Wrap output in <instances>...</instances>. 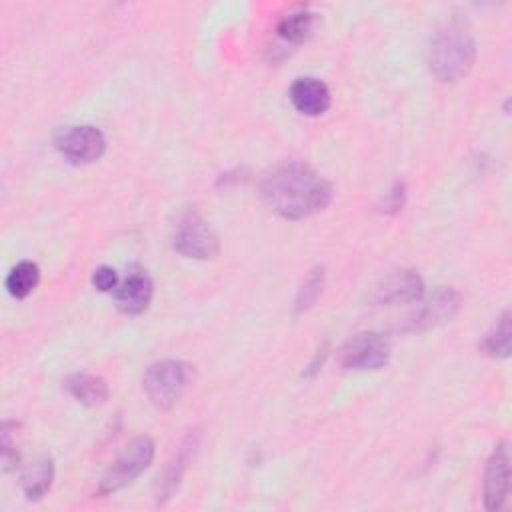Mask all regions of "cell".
<instances>
[{"instance_id":"cell-1","label":"cell","mask_w":512,"mask_h":512,"mask_svg":"<svg viewBox=\"0 0 512 512\" xmlns=\"http://www.w3.org/2000/svg\"><path fill=\"white\" fill-rule=\"evenodd\" d=\"M264 202L282 218L300 220L324 210L332 200V186L302 162H284L262 180Z\"/></svg>"},{"instance_id":"cell-2","label":"cell","mask_w":512,"mask_h":512,"mask_svg":"<svg viewBox=\"0 0 512 512\" xmlns=\"http://www.w3.org/2000/svg\"><path fill=\"white\" fill-rule=\"evenodd\" d=\"M476 44L472 32L462 20H450L440 28L430 44V70L442 82H456L468 74L474 64Z\"/></svg>"},{"instance_id":"cell-3","label":"cell","mask_w":512,"mask_h":512,"mask_svg":"<svg viewBox=\"0 0 512 512\" xmlns=\"http://www.w3.org/2000/svg\"><path fill=\"white\" fill-rule=\"evenodd\" d=\"M190 378V366L182 360H160L154 362L142 380L148 400L158 408L174 406Z\"/></svg>"},{"instance_id":"cell-4","label":"cell","mask_w":512,"mask_h":512,"mask_svg":"<svg viewBox=\"0 0 512 512\" xmlns=\"http://www.w3.org/2000/svg\"><path fill=\"white\" fill-rule=\"evenodd\" d=\"M154 458V442L148 436L130 440L100 480V494H112L138 478Z\"/></svg>"},{"instance_id":"cell-5","label":"cell","mask_w":512,"mask_h":512,"mask_svg":"<svg viewBox=\"0 0 512 512\" xmlns=\"http://www.w3.org/2000/svg\"><path fill=\"white\" fill-rule=\"evenodd\" d=\"M172 246L186 258L206 260L218 252V236L212 226L196 212H186L178 218L172 234Z\"/></svg>"},{"instance_id":"cell-6","label":"cell","mask_w":512,"mask_h":512,"mask_svg":"<svg viewBox=\"0 0 512 512\" xmlns=\"http://www.w3.org/2000/svg\"><path fill=\"white\" fill-rule=\"evenodd\" d=\"M54 148L72 164H90L104 154L106 138L96 126H62L54 134Z\"/></svg>"},{"instance_id":"cell-7","label":"cell","mask_w":512,"mask_h":512,"mask_svg":"<svg viewBox=\"0 0 512 512\" xmlns=\"http://www.w3.org/2000/svg\"><path fill=\"white\" fill-rule=\"evenodd\" d=\"M390 358L388 340L376 332H362L352 336L338 350V360L348 370H378Z\"/></svg>"},{"instance_id":"cell-8","label":"cell","mask_w":512,"mask_h":512,"mask_svg":"<svg viewBox=\"0 0 512 512\" xmlns=\"http://www.w3.org/2000/svg\"><path fill=\"white\" fill-rule=\"evenodd\" d=\"M510 492V456L504 442L496 444L484 470V506L494 512L500 510Z\"/></svg>"},{"instance_id":"cell-9","label":"cell","mask_w":512,"mask_h":512,"mask_svg":"<svg viewBox=\"0 0 512 512\" xmlns=\"http://www.w3.org/2000/svg\"><path fill=\"white\" fill-rule=\"evenodd\" d=\"M152 280L142 268H130L114 290L116 306L126 314H140L152 300Z\"/></svg>"},{"instance_id":"cell-10","label":"cell","mask_w":512,"mask_h":512,"mask_svg":"<svg viewBox=\"0 0 512 512\" xmlns=\"http://www.w3.org/2000/svg\"><path fill=\"white\" fill-rule=\"evenodd\" d=\"M424 296V282L412 270H398L390 274L374 294V300L384 306L420 302Z\"/></svg>"},{"instance_id":"cell-11","label":"cell","mask_w":512,"mask_h":512,"mask_svg":"<svg viewBox=\"0 0 512 512\" xmlns=\"http://www.w3.org/2000/svg\"><path fill=\"white\" fill-rule=\"evenodd\" d=\"M460 306V294L454 288H438L430 300H426L420 310L408 320L406 330H426L436 324L450 320Z\"/></svg>"},{"instance_id":"cell-12","label":"cell","mask_w":512,"mask_h":512,"mask_svg":"<svg viewBox=\"0 0 512 512\" xmlns=\"http://www.w3.org/2000/svg\"><path fill=\"white\" fill-rule=\"evenodd\" d=\"M290 102L304 116H320L330 108V88L312 76L296 78L290 86Z\"/></svg>"},{"instance_id":"cell-13","label":"cell","mask_w":512,"mask_h":512,"mask_svg":"<svg viewBox=\"0 0 512 512\" xmlns=\"http://www.w3.org/2000/svg\"><path fill=\"white\" fill-rule=\"evenodd\" d=\"M64 388L68 394L84 406H100L108 398V384L94 374L76 372L66 378Z\"/></svg>"},{"instance_id":"cell-14","label":"cell","mask_w":512,"mask_h":512,"mask_svg":"<svg viewBox=\"0 0 512 512\" xmlns=\"http://www.w3.org/2000/svg\"><path fill=\"white\" fill-rule=\"evenodd\" d=\"M54 478V464L48 456H40L30 462L22 472V490L28 500L42 498L52 484Z\"/></svg>"},{"instance_id":"cell-15","label":"cell","mask_w":512,"mask_h":512,"mask_svg":"<svg viewBox=\"0 0 512 512\" xmlns=\"http://www.w3.org/2000/svg\"><path fill=\"white\" fill-rule=\"evenodd\" d=\"M314 26V14L308 8H294L276 24V34L284 44H300Z\"/></svg>"},{"instance_id":"cell-16","label":"cell","mask_w":512,"mask_h":512,"mask_svg":"<svg viewBox=\"0 0 512 512\" xmlns=\"http://www.w3.org/2000/svg\"><path fill=\"white\" fill-rule=\"evenodd\" d=\"M40 280V268L32 260L18 262L6 276V290L14 298H26Z\"/></svg>"},{"instance_id":"cell-17","label":"cell","mask_w":512,"mask_h":512,"mask_svg":"<svg viewBox=\"0 0 512 512\" xmlns=\"http://www.w3.org/2000/svg\"><path fill=\"white\" fill-rule=\"evenodd\" d=\"M194 448H196V440L192 436H188L184 440V444L180 446V450L176 452V456L172 458V462L168 464V468H166V474H164L162 484H160V494L162 496H158V502H162V500L172 496V492L176 490V486H178V482H180V478H182V474H184V470L188 466L186 462L190 460Z\"/></svg>"},{"instance_id":"cell-18","label":"cell","mask_w":512,"mask_h":512,"mask_svg":"<svg viewBox=\"0 0 512 512\" xmlns=\"http://www.w3.org/2000/svg\"><path fill=\"white\" fill-rule=\"evenodd\" d=\"M510 314L504 312L496 324L486 332L480 348L494 358H506L510 354Z\"/></svg>"},{"instance_id":"cell-19","label":"cell","mask_w":512,"mask_h":512,"mask_svg":"<svg viewBox=\"0 0 512 512\" xmlns=\"http://www.w3.org/2000/svg\"><path fill=\"white\" fill-rule=\"evenodd\" d=\"M322 284H324V270H322V268L312 270V274L304 280V284L300 286L298 296H296V300H294V312H296V314L308 310V308L314 304V300H316L318 294L322 292Z\"/></svg>"},{"instance_id":"cell-20","label":"cell","mask_w":512,"mask_h":512,"mask_svg":"<svg viewBox=\"0 0 512 512\" xmlns=\"http://www.w3.org/2000/svg\"><path fill=\"white\" fill-rule=\"evenodd\" d=\"M118 274L114 268L110 266H98L94 272H92V286L100 292H114L116 286H118Z\"/></svg>"},{"instance_id":"cell-21","label":"cell","mask_w":512,"mask_h":512,"mask_svg":"<svg viewBox=\"0 0 512 512\" xmlns=\"http://www.w3.org/2000/svg\"><path fill=\"white\" fill-rule=\"evenodd\" d=\"M402 202H404V186L400 182H396L394 188L388 192L384 206H386V210H398L402 206Z\"/></svg>"}]
</instances>
